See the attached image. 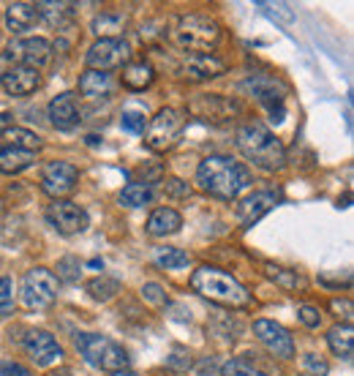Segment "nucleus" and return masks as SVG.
I'll return each mask as SVG.
<instances>
[{
  "label": "nucleus",
  "instance_id": "obj_46",
  "mask_svg": "<svg viewBox=\"0 0 354 376\" xmlns=\"http://www.w3.org/2000/svg\"><path fill=\"white\" fill-rule=\"evenodd\" d=\"M106 376H136V374H133L131 368H123V371H109Z\"/></svg>",
  "mask_w": 354,
  "mask_h": 376
},
{
  "label": "nucleus",
  "instance_id": "obj_41",
  "mask_svg": "<svg viewBox=\"0 0 354 376\" xmlns=\"http://www.w3.org/2000/svg\"><path fill=\"white\" fill-rule=\"evenodd\" d=\"M167 366L175 368V371H188V368H191V355H188L185 349H175L172 357L167 360Z\"/></svg>",
  "mask_w": 354,
  "mask_h": 376
},
{
  "label": "nucleus",
  "instance_id": "obj_48",
  "mask_svg": "<svg viewBox=\"0 0 354 376\" xmlns=\"http://www.w3.org/2000/svg\"><path fill=\"white\" fill-rule=\"evenodd\" d=\"M3 74H6V55H0V79H3Z\"/></svg>",
  "mask_w": 354,
  "mask_h": 376
},
{
  "label": "nucleus",
  "instance_id": "obj_6",
  "mask_svg": "<svg viewBox=\"0 0 354 376\" xmlns=\"http://www.w3.org/2000/svg\"><path fill=\"white\" fill-rule=\"evenodd\" d=\"M19 300L30 311H44L57 300V279L46 267H33L22 276L19 283Z\"/></svg>",
  "mask_w": 354,
  "mask_h": 376
},
{
  "label": "nucleus",
  "instance_id": "obj_31",
  "mask_svg": "<svg viewBox=\"0 0 354 376\" xmlns=\"http://www.w3.org/2000/svg\"><path fill=\"white\" fill-rule=\"evenodd\" d=\"M6 140L11 142L8 147H19V150H30V153H36L39 147H41V140L33 134V131H28V129H8L6 134H3Z\"/></svg>",
  "mask_w": 354,
  "mask_h": 376
},
{
  "label": "nucleus",
  "instance_id": "obj_23",
  "mask_svg": "<svg viewBox=\"0 0 354 376\" xmlns=\"http://www.w3.org/2000/svg\"><path fill=\"white\" fill-rule=\"evenodd\" d=\"M36 161V153L19 150V147H0V172L3 175H19Z\"/></svg>",
  "mask_w": 354,
  "mask_h": 376
},
{
  "label": "nucleus",
  "instance_id": "obj_8",
  "mask_svg": "<svg viewBox=\"0 0 354 376\" xmlns=\"http://www.w3.org/2000/svg\"><path fill=\"white\" fill-rule=\"evenodd\" d=\"M183 129H185V115L180 109H172V106L158 109V115L153 118V123L147 129V147L156 150V153L175 147Z\"/></svg>",
  "mask_w": 354,
  "mask_h": 376
},
{
  "label": "nucleus",
  "instance_id": "obj_14",
  "mask_svg": "<svg viewBox=\"0 0 354 376\" xmlns=\"http://www.w3.org/2000/svg\"><path fill=\"white\" fill-rule=\"evenodd\" d=\"M278 194L275 191H254V194H248L240 205H237V221H240V227H245V229H251L262 216H267L275 205H278Z\"/></svg>",
  "mask_w": 354,
  "mask_h": 376
},
{
  "label": "nucleus",
  "instance_id": "obj_15",
  "mask_svg": "<svg viewBox=\"0 0 354 376\" xmlns=\"http://www.w3.org/2000/svg\"><path fill=\"white\" fill-rule=\"evenodd\" d=\"M22 346H25L28 357H30L36 366H41V368H44V366H52V363L63 355L60 346H57V341H55V335H49L46 330H28Z\"/></svg>",
  "mask_w": 354,
  "mask_h": 376
},
{
  "label": "nucleus",
  "instance_id": "obj_36",
  "mask_svg": "<svg viewBox=\"0 0 354 376\" xmlns=\"http://www.w3.org/2000/svg\"><path fill=\"white\" fill-rule=\"evenodd\" d=\"M262 8H265L267 17H272V19H278V22H295V11H292V6L289 3H259Z\"/></svg>",
  "mask_w": 354,
  "mask_h": 376
},
{
  "label": "nucleus",
  "instance_id": "obj_11",
  "mask_svg": "<svg viewBox=\"0 0 354 376\" xmlns=\"http://www.w3.org/2000/svg\"><path fill=\"white\" fill-rule=\"evenodd\" d=\"M80 183V169L68 161H49L44 164L41 175H39V186L44 194H49L52 199H63L68 196Z\"/></svg>",
  "mask_w": 354,
  "mask_h": 376
},
{
  "label": "nucleus",
  "instance_id": "obj_33",
  "mask_svg": "<svg viewBox=\"0 0 354 376\" xmlns=\"http://www.w3.org/2000/svg\"><path fill=\"white\" fill-rule=\"evenodd\" d=\"M267 276H270L275 283H281L283 289H303V286H306V281H303L297 273L283 270V267H272V265H267Z\"/></svg>",
  "mask_w": 354,
  "mask_h": 376
},
{
  "label": "nucleus",
  "instance_id": "obj_43",
  "mask_svg": "<svg viewBox=\"0 0 354 376\" xmlns=\"http://www.w3.org/2000/svg\"><path fill=\"white\" fill-rule=\"evenodd\" d=\"M164 191H167L169 196H188V194H191V186H188L185 180H180V178H169V180H164Z\"/></svg>",
  "mask_w": 354,
  "mask_h": 376
},
{
  "label": "nucleus",
  "instance_id": "obj_24",
  "mask_svg": "<svg viewBox=\"0 0 354 376\" xmlns=\"http://www.w3.org/2000/svg\"><path fill=\"white\" fill-rule=\"evenodd\" d=\"M80 93L85 98H104L112 93V77L104 71H85L80 77Z\"/></svg>",
  "mask_w": 354,
  "mask_h": 376
},
{
  "label": "nucleus",
  "instance_id": "obj_5",
  "mask_svg": "<svg viewBox=\"0 0 354 376\" xmlns=\"http://www.w3.org/2000/svg\"><path fill=\"white\" fill-rule=\"evenodd\" d=\"M77 349L80 355L85 357V363L93 368H101V371H123L129 368V352L106 338V335H98V332H80L77 335Z\"/></svg>",
  "mask_w": 354,
  "mask_h": 376
},
{
  "label": "nucleus",
  "instance_id": "obj_38",
  "mask_svg": "<svg viewBox=\"0 0 354 376\" xmlns=\"http://www.w3.org/2000/svg\"><path fill=\"white\" fill-rule=\"evenodd\" d=\"M14 308V283L8 276H0V314H8Z\"/></svg>",
  "mask_w": 354,
  "mask_h": 376
},
{
  "label": "nucleus",
  "instance_id": "obj_28",
  "mask_svg": "<svg viewBox=\"0 0 354 376\" xmlns=\"http://www.w3.org/2000/svg\"><path fill=\"white\" fill-rule=\"evenodd\" d=\"M150 202H153V186L129 183L120 191V205H126V207H142V205H150Z\"/></svg>",
  "mask_w": 354,
  "mask_h": 376
},
{
  "label": "nucleus",
  "instance_id": "obj_35",
  "mask_svg": "<svg viewBox=\"0 0 354 376\" xmlns=\"http://www.w3.org/2000/svg\"><path fill=\"white\" fill-rule=\"evenodd\" d=\"M120 126H123V131H129V134H145V129H147V118H145V112L129 109V112H123Z\"/></svg>",
  "mask_w": 354,
  "mask_h": 376
},
{
  "label": "nucleus",
  "instance_id": "obj_45",
  "mask_svg": "<svg viewBox=\"0 0 354 376\" xmlns=\"http://www.w3.org/2000/svg\"><path fill=\"white\" fill-rule=\"evenodd\" d=\"M8 123H11V115H8V112H0V137H3V134L11 129Z\"/></svg>",
  "mask_w": 354,
  "mask_h": 376
},
{
  "label": "nucleus",
  "instance_id": "obj_18",
  "mask_svg": "<svg viewBox=\"0 0 354 376\" xmlns=\"http://www.w3.org/2000/svg\"><path fill=\"white\" fill-rule=\"evenodd\" d=\"M183 77L185 79H194V82H205V79H216L226 71L221 57L216 55H191L185 63H183Z\"/></svg>",
  "mask_w": 354,
  "mask_h": 376
},
{
  "label": "nucleus",
  "instance_id": "obj_29",
  "mask_svg": "<svg viewBox=\"0 0 354 376\" xmlns=\"http://www.w3.org/2000/svg\"><path fill=\"white\" fill-rule=\"evenodd\" d=\"M191 256L183 248H156V265L164 270H183Z\"/></svg>",
  "mask_w": 354,
  "mask_h": 376
},
{
  "label": "nucleus",
  "instance_id": "obj_22",
  "mask_svg": "<svg viewBox=\"0 0 354 376\" xmlns=\"http://www.w3.org/2000/svg\"><path fill=\"white\" fill-rule=\"evenodd\" d=\"M153 79H156V71H153V66L145 63V60L126 63V66H123V74H120V82H123V88H129V91H145V88L153 85Z\"/></svg>",
  "mask_w": 354,
  "mask_h": 376
},
{
  "label": "nucleus",
  "instance_id": "obj_30",
  "mask_svg": "<svg viewBox=\"0 0 354 376\" xmlns=\"http://www.w3.org/2000/svg\"><path fill=\"white\" fill-rule=\"evenodd\" d=\"M39 6V17H44L49 25H63L66 17L74 14V6L71 3H36Z\"/></svg>",
  "mask_w": 354,
  "mask_h": 376
},
{
  "label": "nucleus",
  "instance_id": "obj_7",
  "mask_svg": "<svg viewBox=\"0 0 354 376\" xmlns=\"http://www.w3.org/2000/svg\"><path fill=\"white\" fill-rule=\"evenodd\" d=\"M240 91H245L248 95H254L267 112H270V120L272 123H281L283 120V101H286V85L270 74H257V77H248L245 82H240Z\"/></svg>",
  "mask_w": 354,
  "mask_h": 376
},
{
  "label": "nucleus",
  "instance_id": "obj_47",
  "mask_svg": "<svg viewBox=\"0 0 354 376\" xmlns=\"http://www.w3.org/2000/svg\"><path fill=\"white\" fill-rule=\"evenodd\" d=\"M49 376H71V371L68 368H57V371H52Z\"/></svg>",
  "mask_w": 354,
  "mask_h": 376
},
{
  "label": "nucleus",
  "instance_id": "obj_25",
  "mask_svg": "<svg viewBox=\"0 0 354 376\" xmlns=\"http://www.w3.org/2000/svg\"><path fill=\"white\" fill-rule=\"evenodd\" d=\"M327 344H330L333 355H338V357H344V360H352L354 332L349 325H335V328H330V332H327Z\"/></svg>",
  "mask_w": 354,
  "mask_h": 376
},
{
  "label": "nucleus",
  "instance_id": "obj_34",
  "mask_svg": "<svg viewBox=\"0 0 354 376\" xmlns=\"http://www.w3.org/2000/svg\"><path fill=\"white\" fill-rule=\"evenodd\" d=\"M221 376H267V374L265 371H259V368H254V366L245 363V360L232 357V360H226L221 366Z\"/></svg>",
  "mask_w": 354,
  "mask_h": 376
},
{
  "label": "nucleus",
  "instance_id": "obj_39",
  "mask_svg": "<svg viewBox=\"0 0 354 376\" xmlns=\"http://www.w3.org/2000/svg\"><path fill=\"white\" fill-rule=\"evenodd\" d=\"M142 297L147 300V303H156V306H164V303H169V297H167V292H164V286L156 281L145 283L142 286Z\"/></svg>",
  "mask_w": 354,
  "mask_h": 376
},
{
  "label": "nucleus",
  "instance_id": "obj_3",
  "mask_svg": "<svg viewBox=\"0 0 354 376\" xmlns=\"http://www.w3.org/2000/svg\"><path fill=\"white\" fill-rule=\"evenodd\" d=\"M191 286H194L202 297H207V300H213V303H221V306L245 308V306L251 303V292H248L243 283L237 281V279H232L229 273L218 270V267H210V265H202V267L194 270Z\"/></svg>",
  "mask_w": 354,
  "mask_h": 376
},
{
  "label": "nucleus",
  "instance_id": "obj_1",
  "mask_svg": "<svg viewBox=\"0 0 354 376\" xmlns=\"http://www.w3.org/2000/svg\"><path fill=\"white\" fill-rule=\"evenodd\" d=\"M196 183L205 194L232 202L240 196V191L251 186V172L229 156H207L196 167Z\"/></svg>",
  "mask_w": 354,
  "mask_h": 376
},
{
  "label": "nucleus",
  "instance_id": "obj_17",
  "mask_svg": "<svg viewBox=\"0 0 354 376\" xmlns=\"http://www.w3.org/2000/svg\"><path fill=\"white\" fill-rule=\"evenodd\" d=\"M49 120L57 131H71L80 126V106L74 93H60L49 101Z\"/></svg>",
  "mask_w": 354,
  "mask_h": 376
},
{
  "label": "nucleus",
  "instance_id": "obj_20",
  "mask_svg": "<svg viewBox=\"0 0 354 376\" xmlns=\"http://www.w3.org/2000/svg\"><path fill=\"white\" fill-rule=\"evenodd\" d=\"M39 6L36 3H8L6 8V25L11 33H25L39 22Z\"/></svg>",
  "mask_w": 354,
  "mask_h": 376
},
{
  "label": "nucleus",
  "instance_id": "obj_42",
  "mask_svg": "<svg viewBox=\"0 0 354 376\" xmlns=\"http://www.w3.org/2000/svg\"><path fill=\"white\" fill-rule=\"evenodd\" d=\"M0 376H33V371H30V368H25L22 363L0 360Z\"/></svg>",
  "mask_w": 354,
  "mask_h": 376
},
{
  "label": "nucleus",
  "instance_id": "obj_13",
  "mask_svg": "<svg viewBox=\"0 0 354 376\" xmlns=\"http://www.w3.org/2000/svg\"><path fill=\"white\" fill-rule=\"evenodd\" d=\"M254 335L265 344L267 349L275 355V357H295V341L289 335V330L281 328L278 322H270V319H257L254 322Z\"/></svg>",
  "mask_w": 354,
  "mask_h": 376
},
{
  "label": "nucleus",
  "instance_id": "obj_27",
  "mask_svg": "<svg viewBox=\"0 0 354 376\" xmlns=\"http://www.w3.org/2000/svg\"><path fill=\"white\" fill-rule=\"evenodd\" d=\"M85 289H88V294L93 300H98V303H106V300H112L123 286L118 279H109V276H98V279H90L85 283Z\"/></svg>",
  "mask_w": 354,
  "mask_h": 376
},
{
  "label": "nucleus",
  "instance_id": "obj_44",
  "mask_svg": "<svg viewBox=\"0 0 354 376\" xmlns=\"http://www.w3.org/2000/svg\"><path fill=\"white\" fill-rule=\"evenodd\" d=\"M330 308H333L338 317H344V319H346V325H349V319H352V303H349V300H333V303H330Z\"/></svg>",
  "mask_w": 354,
  "mask_h": 376
},
{
  "label": "nucleus",
  "instance_id": "obj_10",
  "mask_svg": "<svg viewBox=\"0 0 354 376\" xmlns=\"http://www.w3.org/2000/svg\"><path fill=\"white\" fill-rule=\"evenodd\" d=\"M131 57V47L123 41V39H98L85 55V63H88L90 71H115L120 66H126Z\"/></svg>",
  "mask_w": 354,
  "mask_h": 376
},
{
  "label": "nucleus",
  "instance_id": "obj_16",
  "mask_svg": "<svg viewBox=\"0 0 354 376\" xmlns=\"http://www.w3.org/2000/svg\"><path fill=\"white\" fill-rule=\"evenodd\" d=\"M0 82H3L8 95L22 98V95H30L33 91L41 88V74L36 68H28V66H11V68H6Z\"/></svg>",
  "mask_w": 354,
  "mask_h": 376
},
{
  "label": "nucleus",
  "instance_id": "obj_4",
  "mask_svg": "<svg viewBox=\"0 0 354 376\" xmlns=\"http://www.w3.org/2000/svg\"><path fill=\"white\" fill-rule=\"evenodd\" d=\"M172 39L185 52L210 55V49H216L221 41V25L205 14H185L180 17L177 28L172 30Z\"/></svg>",
  "mask_w": 354,
  "mask_h": 376
},
{
  "label": "nucleus",
  "instance_id": "obj_26",
  "mask_svg": "<svg viewBox=\"0 0 354 376\" xmlns=\"http://www.w3.org/2000/svg\"><path fill=\"white\" fill-rule=\"evenodd\" d=\"M123 25H126V17L104 11V14H98L93 19V33L101 36V39H118V33L123 30Z\"/></svg>",
  "mask_w": 354,
  "mask_h": 376
},
{
  "label": "nucleus",
  "instance_id": "obj_21",
  "mask_svg": "<svg viewBox=\"0 0 354 376\" xmlns=\"http://www.w3.org/2000/svg\"><path fill=\"white\" fill-rule=\"evenodd\" d=\"M180 227H183V216L177 213L175 207H158L147 218V235L153 237L175 235V232H180Z\"/></svg>",
  "mask_w": 354,
  "mask_h": 376
},
{
  "label": "nucleus",
  "instance_id": "obj_40",
  "mask_svg": "<svg viewBox=\"0 0 354 376\" xmlns=\"http://www.w3.org/2000/svg\"><path fill=\"white\" fill-rule=\"evenodd\" d=\"M297 317H300V322L306 325V328H319V322H322V314H319V308H313V306H300V311H297Z\"/></svg>",
  "mask_w": 354,
  "mask_h": 376
},
{
  "label": "nucleus",
  "instance_id": "obj_32",
  "mask_svg": "<svg viewBox=\"0 0 354 376\" xmlns=\"http://www.w3.org/2000/svg\"><path fill=\"white\" fill-rule=\"evenodd\" d=\"M55 270H57L55 279H60V281H66V283H74V281H80V276H82V262H80L77 256H63Z\"/></svg>",
  "mask_w": 354,
  "mask_h": 376
},
{
  "label": "nucleus",
  "instance_id": "obj_12",
  "mask_svg": "<svg viewBox=\"0 0 354 376\" xmlns=\"http://www.w3.org/2000/svg\"><path fill=\"white\" fill-rule=\"evenodd\" d=\"M6 57L14 60V66H28V68H41L52 57V44L46 39H17L8 44Z\"/></svg>",
  "mask_w": 354,
  "mask_h": 376
},
{
  "label": "nucleus",
  "instance_id": "obj_37",
  "mask_svg": "<svg viewBox=\"0 0 354 376\" xmlns=\"http://www.w3.org/2000/svg\"><path fill=\"white\" fill-rule=\"evenodd\" d=\"M303 368H306V374L308 376L330 374V366H327V360H324L322 355H306V357H303Z\"/></svg>",
  "mask_w": 354,
  "mask_h": 376
},
{
  "label": "nucleus",
  "instance_id": "obj_9",
  "mask_svg": "<svg viewBox=\"0 0 354 376\" xmlns=\"http://www.w3.org/2000/svg\"><path fill=\"white\" fill-rule=\"evenodd\" d=\"M46 224L57 232V235H80V232H85L90 224L88 213H85V207H80V205H74V202H68V199H55L49 207H46Z\"/></svg>",
  "mask_w": 354,
  "mask_h": 376
},
{
  "label": "nucleus",
  "instance_id": "obj_19",
  "mask_svg": "<svg viewBox=\"0 0 354 376\" xmlns=\"http://www.w3.org/2000/svg\"><path fill=\"white\" fill-rule=\"evenodd\" d=\"M188 109L202 120H226L229 112H234V104L221 98V95H199V98L191 101Z\"/></svg>",
  "mask_w": 354,
  "mask_h": 376
},
{
  "label": "nucleus",
  "instance_id": "obj_2",
  "mask_svg": "<svg viewBox=\"0 0 354 376\" xmlns=\"http://www.w3.org/2000/svg\"><path fill=\"white\" fill-rule=\"evenodd\" d=\"M234 142H237V150L259 169L265 172H278L283 169L286 164V150L281 140L267 131L262 123H243L234 134Z\"/></svg>",
  "mask_w": 354,
  "mask_h": 376
}]
</instances>
